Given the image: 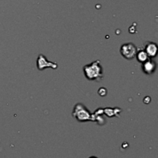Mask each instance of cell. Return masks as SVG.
<instances>
[{
    "label": "cell",
    "mask_w": 158,
    "mask_h": 158,
    "mask_svg": "<svg viewBox=\"0 0 158 158\" xmlns=\"http://www.w3.org/2000/svg\"><path fill=\"white\" fill-rule=\"evenodd\" d=\"M136 58H137L138 62L143 63H144L145 61H147L149 59V56H147V53L145 52L144 49H140V50H137V52Z\"/></svg>",
    "instance_id": "52a82bcc"
},
{
    "label": "cell",
    "mask_w": 158,
    "mask_h": 158,
    "mask_svg": "<svg viewBox=\"0 0 158 158\" xmlns=\"http://www.w3.org/2000/svg\"><path fill=\"white\" fill-rule=\"evenodd\" d=\"M137 52V46L133 43H126L120 46V54L127 60H131L136 57Z\"/></svg>",
    "instance_id": "3957f363"
},
{
    "label": "cell",
    "mask_w": 158,
    "mask_h": 158,
    "mask_svg": "<svg viewBox=\"0 0 158 158\" xmlns=\"http://www.w3.org/2000/svg\"><path fill=\"white\" fill-rule=\"evenodd\" d=\"M72 115L79 122L90 121V120L93 121L94 120L93 115H92L89 110L82 103H76L75 105Z\"/></svg>",
    "instance_id": "7a4b0ae2"
},
{
    "label": "cell",
    "mask_w": 158,
    "mask_h": 158,
    "mask_svg": "<svg viewBox=\"0 0 158 158\" xmlns=\"http://www.w3.org/2000/svg\"><path fill=\"white\" fill-rule=\"evenodd\" d=\"M157 69V63L151 59H148L147 61L142 63V70L146 74H154Z\"/></svg>",
    "instance_id": "5b68a950"
},
{
    "label": "cell",
    "mask_w": 158,
    "mask_h": 158,
    "mask_svg": "<svg viewBox=\"0 0 158 158\" xmlns=\"http://www.w3.org/2000/svg\"><path fill=\"white\" fill-rule=\"evenodd\" d=\"M90 158H96V157H90Z\"/></svg>",
    "instance_id": "ba28073f"
},
{
    "label": "cell",
    "mask_w": 158,
    "mask_h": 158,
    "mask_svg": "<svg viewBox=\"0 0 158 158\" xmlns=\"http://www.w3.org/2000/svg\"><path fill=\"white\" fill-rule=\"evenodd\" d=\"M83 74L87 80L100 81L103 78V69L100 61L96 60L83 67Z\"/></svg>",
    "instance_id": "6da1fadb"
},
{
    "label": "cell",
    "mask_w": 158,
    "mask_h": 158,
    "mask_svg": "<svg viewBox=\"0 0 158 158\" xmlns=\"http://www.w3.org/2000/svg\"><path fill=\"white\" fill-rule=\"evenodd\" d=\"M37 68L39 70H44L46 68H52V69H56L58 67L57 63H53L49 61L46 57L43 54H40V55L38 56V59H37Z\"/></svg>",
    "instance_id": "277c9868"
},
{
    "label": "cell",
    "mask_w": 158,
    "mask_h": 158,
    "mask_svg": "<svg viewBox=\"0 0 158 158\" xmlns=\"http://www.w3.org/2000/svg\"><path fill=\"white\" fill-rule=\"evenodd\" d=\"M144 50L147 53L149 58L155 57V56H157V45L154 42H147L146 45H145Z\"/></svg>",
    "instance_id": "8992f818"
}]
</instances>
